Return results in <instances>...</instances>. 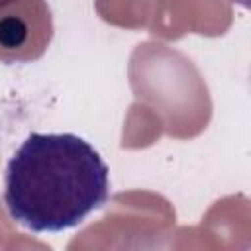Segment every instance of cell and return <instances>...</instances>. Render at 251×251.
<instances>
[{"instance_id": "cell-1", "label": "cell", "mask_w": 251, "mask_h": 251, "mask_svg": "<svg viewBox=\"0 0 251 251\" xmlns=\"http://www.w3.org/2000/svg\"><path fill=\"white\" fill-rule=\"evenodd\" d=\"M108 198V165L75 133H29L6 165V210L33 233L76 227Z\"/></svg>"}, {"instance_id": "cell-2", "label": "cell", "mask_w": 251, "mask_h": 251, "mask_svg": "<svg viewBox=\"0 0 251 251\" xmlns=\"http://www.w3.org/2000/svg\"><path fill=\"white\" fill-rule=\"evenodd\" d=\"M53 12L47 0H8L0 4V63H33L53 39Z\"/></svg>"}, {"instance_id": "cell-3", "label": "cell", "mask_w": 251, "mask_h": 251, "mask_svg": "<svg viewBox=\"0 0 251 251\" xmlns=\"http://www.w3.org/2000/svg\"><path fill=\"white\" fill-rule=\"evenodd\" d=\"M4 2H8V0H0V4H4Z\"/></svg>"}]
</instances>
